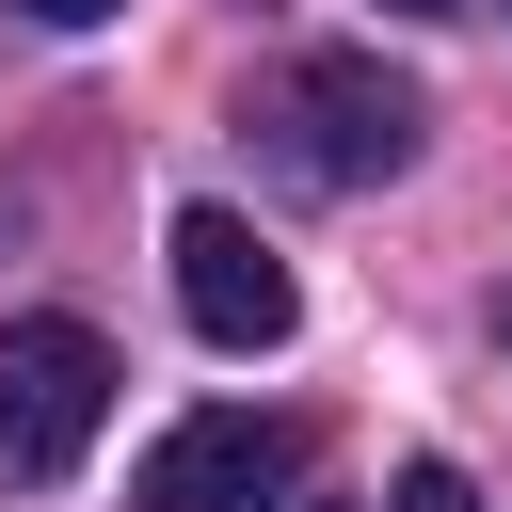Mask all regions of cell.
Returning <instances> with one entry per match:
<instances>
[{
    "mask_svg": "<svg viewBox=\"0 0 512 512\" xmlns=\"http://www.w3.org/2000/svg\"><path fill=\"white\" fill-rule=\"evenodd\" d=\"M96 416H112V336L96 320H16L0 336V480H64L80 448H96Z\"/></svg>",
    "mask_w": 512,
    "mask_h": 512,
    "instance_id": "6da1fadb",
    "label": "cell"
},
{
    "mask_svg": "<svg viewBox=\"0 0 512 512\" xmlns=\"http://www.w3.org/2000/svg\"><path fill=\"white\" fill-rule=\"evenodd\" d=\"M272 112H288L304 176H336V192H368V176H400V160H416V80H400L384 48H304Z\"/></svg>",
    "mask_w": 512,
    "mask_h": 512,
    "instance_id": "7a4b0ae2",
    "label": "cell"
},
{
    "mask_svg": "<svg viewBox=\"0 0 512 512\" xmlns=\"http://www.w3.org/2000/svg\"><path fill=\"white\" fill-rule=\"evenodd\" d=\"M288 464H304V432H288V416L208 400V416H176V432L128 464V512H256V496H288Z\"/></svg>",
    "mask_w": 512,
    "mask_h": 512,
    "instance_id": "3957f363",
    "label": "cell"
},
{
    "mask_svg": "<svg viewBox=\"0 0 512 512\" xmlns=\"http://www.w3.org/2000/svg\"><path fill=\"white\" fill-rule=\"evenodd\" d=\"M176 304H192L208 352H288V320H304L288 256H272L240 208H176Z\"/></svg>",
    "mask_w": 512,
    "mask_h": 512,
    "instance_id": "277c9868",
    "label": "cell"
},
{
    "mask_svg": "<svg viewBox=\"0 0 512 512\" xmlns=\"http://www.w3.org/2000/svg\"><path fill=\"white\" fill-rule=\"evenodd\" d=\"M384 512H480V496H464V464H400V480H384Z\"/></svg>",
    "mask_w": 512,
    "mask_h": 512,
    "instance_id": "5b68a950",
    "label": "cell"
},
{
    "mask_svg": "<svg viewBox=\"0 0 512 512\" xmlns=\"http://www.w3.org/2000/svg\"><path fill=\"white\" fill-rule=\"evenodd\" d=\"M32 16H64V32H96V16H128V0H32Z\"/></svg>",
    "mask_w": 512,
    "mask_h": 512,
    "instance_id": "8992f818",
    "label": "cell"
},
{
    "mask_svg": "<svg viewBox=\"0 0 512 512\" xmlns=\"http://www.w3.org/2000/svg\"><path fill=\"white\" fill-rule=\"evenodd\" d=\"M384 16H464V0H384Z\"/></svg>",
    "mask_w": 512,
    "mask_h": 512,
    "instance_id": "52a82bcc",
    "label": "cell"
},
{
    "mask_svg": "<svg viewBox=\"0 0 512 512\" xmlns=\"http://www.w3.org/2000/svg\"><path fill=\"white\" fill-rule=\"evenodd\" d=\"M496 320H512V304H496Z\"/></svg>",
    "mask_w": 512,
    "mask_h": 512,
    "instance_id": "ba28073f",
    "label": "cell"
}]
</instances>
